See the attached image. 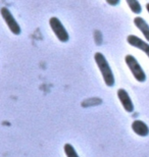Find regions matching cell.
Returning a JSON list of instances; mask_svg holds the SVG:
<instances>
[{"label": "cell", "instance_id": "7", "mask_svg": "<svg viewBox=\"0 0 149 157\" xmlns=\"http://www.w3.org/2000/svg\"><path fill=\"white\" fill-rule=\"evenodd\" d=\"M134 24L139 29V31L143 34L146 41L149 42V25L146 23V21L144 18H142L141 17H136L134 18Z\"/></svg>", "mask_w": 149, "mask_h": 157}, {"label": "cell", "instance_id": "6", "mask_svg": "<svg viewBox=\"0 0 149 157\" xmlns=\"http://www.w3.org/2000/svg\"><path fill=\"white\" fill-rule=\"evenodd\" d=\"M118 97L122 103L123 107L125 108L127 112H133L134 111V104L132 102L131 97L129 96L128 92L125 89H120L118 91Z\"/></svg>", "mask_w": 149, "mask_h": 157}, {"label": "cell", "instance_id": "9", "mask_svg": "<svg viewBox=\"0 0 149 157\" xmlns=\"http://www.w3.org/2000/svg\"><path fill=\"white\" fill-rule=\"evenodd\" d=\"M126 2H127V4L129 5V7L133 13L139 14L142 12V6L140 3H139L138 0H126Z\"/></svg>", "mask_w": 149, "mask_h": 157}, {"label": "cell", "instance_id": "5", "mask_svg": "<svg viewBox=\"0 0 149 157\" xmlns=\"http://www.w3.org/2000/svg\"><path fill=\"white\" fill-rule=\"evenodd\" d=\"M127 42L131 46L135 47V48L142 50L149 57V43L145 42V41H143L141 38H139V37L135 35H129L127 37Z\"/></svg>", "mask_w": 149, "mask_h": 157}, {"label": "cell", "instance_id": "8", "mask_svg": "<svg viewBox=\"0 0 149 157\" xmlns=\"http://www.w3.org/2000/svg\"><path fill=\"white\" fill-rule=\"evenodd\" d=\"M132 128L136 134L139 136L145 137L149 134V128L147 127V124L143 122L142 121H135L132 124Z\"/></svg>", "mask_w": 149, "mask_h": 157}, {"label": "cell", "instance_id": "4", "mask_svg": "<svg viewBox=\"0 0 149 157\" xmlns=\"http://www.w3.org/2000/svg\"><path fill=\"white\" fill-rule=\"evenodd\" d=\"M0 13H1L5 24L7 25L8 29L11 31V33L14 34V35H20L22 33V29L20 25L18 24V21H15V18L14 17V15L11 14V12L9 11V9L7 7H1Z\"/></svg>", "mask_w": 149, "mask_h": 157}, {"label": "cell", "instance_id": "2", "mask_svg": "<svg viewBox=\"0 0 149 157\" xmlns=\"http://www.w3.org/2000/svg\"><path fill=\"white\" fill-rule=\"evenodd\" d=\"M125 62L128 65L130 71L132 73V75L134 76V78L140 83L146 81V75H145L143 68L140 65V63L138 62V60L136 59L134 56L131 54L126 55L125 57Z\"/></svg>", "mask_w": 149, "mask_h": 157}, {"label": "cell", "instance_id": "12", "mask_svg": "<svg viewBox=\"0 0 149 157\" xmlns=\"http://www.w3.org/2000/svg\"><path fill=\"white\" fill-rule=\"evenodd\" d=\"M146 9H147L148 13H149V3H147V4H146Z\"/></svg>", "mask_w": 149, "mask_h": 157}, {"label": "cell", "instance_id": "11", "mask_svg": "<svg viewBox=\"0 0 149 157\" xmlns=\"http://www.w3.org/2000/svg\"><path fill=\"white\" fill-rule=\"evenodd\" d=\"M107 4H109L110 6H116L120 4V0H105Z\"/></svg>", "mask_w": 149, "mask_h": 157}, {"label": "cell", "instance_id": "1", "mask_svg": "<svg viewBox=\"0 0 149 157\" xmlns=\"http://www.w3.org/2000/svg\"><path fill=\"white\" fill-rule=\"evenodd\" d=\"M94 60L96 62L101 75H102L104 83L106 84V86L112 87L115 85V77H113V73L106 57L101 52H96L94 54Z\"/></svg>", "mask_w": 149, "mask_h": 157}, {"label": "cell", "instance_id": "10", "mask_svg": "<svg viewBox=\"0 0 149 157\" xmlns=\"http://www.w3.org/2000/svg\"><path fill=\"white\" fill-rule=\"evenodd\" d=\"M65 153L68 157H79L75 148L72 145H69V144H65Z\"/></svg>", "mask_w": 149, "mask_h": 157}, {"label": "cell", "instance_id": "3", "mask_svg": "<svg viewBox=\"0 0 149 157\" xmlns=\"http://www.w3.org/2000/svg\"><path fill=\"white\" fill-rule=\"evenodd\" d=\"M49 26L52 29L53 33H54V35L56 36V38H57L60 42L65 43L69 40V36L68 31L65 30V26L61 24V21H59V18L55 17H50Z\"/></svg>", "mask_w": 149, "mask_h": 157}]
</instances>
